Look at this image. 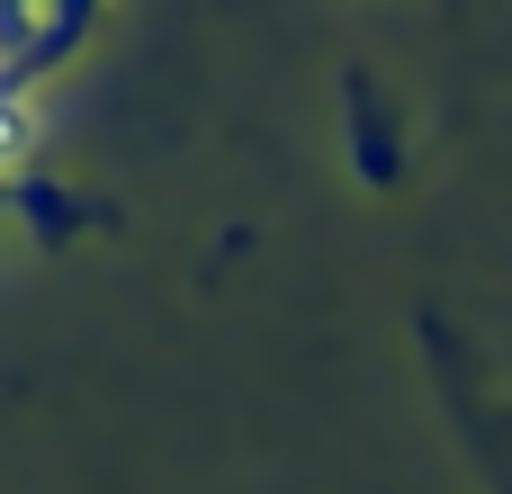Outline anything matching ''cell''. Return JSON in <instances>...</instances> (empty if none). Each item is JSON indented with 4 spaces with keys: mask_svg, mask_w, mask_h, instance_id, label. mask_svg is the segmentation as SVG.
Segmentation results:
<instances>
[{
    "mask_svg": "<svg viewBox=\"0 0 512 494\" xmlns=\"http://www.w3.org/2000/svg\"><path fill=\"white\" fill-rule=\"evenodd\" d=\"M36 144V108H27V90L18 81H0V171H18V153Z\"/></svg>",
    "mask_w": 512,
    "mask_h": 494,
    "instance_id": "1",
    "label": "cell"
}]
</instances>
